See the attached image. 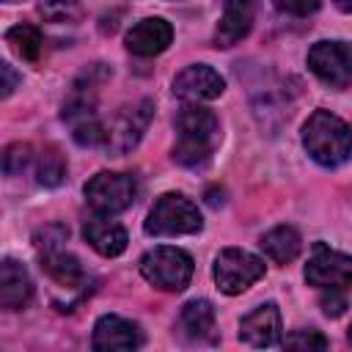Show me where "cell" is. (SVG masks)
<instances>
[{
	"instance_id": "6da1fadb",
	"label": "cell",
	"mask_w": 352,
	"mask_h": 352,
	"mask_svg": "<svg viewBox=\"0 0 352 352\" xmlns=\"http://www.w3.org/2000/svg\"><path fill=\"white\" fill-rule=\"evenodd\" d=\"M176 146H173V160L184 168H204L212 160V151L220 140V121L212 110L201 107L198 102L184 104L176 118Z\"/></svg>"
},
{
	"instance_id": "7a4b0ae2",
	"label": "cell",
	"mask_w": 352,
	"mask_h": 352,
	"mask_svg": "<svg viewBox=\"0 0 352 352\" xmlns=\"http://www.w3.org/2000/svg\"><path fill=\"white\" fill-rule=\"evenodd\" d=\"M302 146L322 168H338L352 157V129L330 110H314L302 124Z\"/></svg>"
},
{
	"instance_id": "3957f363",
	"label": "cell",
	"mask_w": 352,
	"mask_h": 352,
	"mask_svg": "<svg viewBox=\"0 0 352 352\" xmlns=\"http://www.w3.org/2000/svg\"><path fill=\"white\" fill-rule=\"evenodd\" d=\"M66 239H69V228H63V226H47L41 231H36V236H33L41 270L50 275V280L63 292L82 294L88 278H85V270L77 261V256H72L63 248Z\"/></svg>"
},
{
	"instance_id": "277c9868",
	"label": "cell",
	"mask_w": 352,
	"mask_h": 352,
	"mask_svg": "<svg viewBox=\"0 0 352 352\" xmlns=\"http://www.w3.org/2000/svg\"><path fill=\"white\" fill-rule=\"evenodd\" d=\"M143 228L151 236H182V234H198L204 228V220L190 198H184L182 192H165L154 201Z\"/></svg>"
},
{
	"instance_id": "5b68a950",
	"label": "cell",
	"mask_w": 352,
	"mask_h": 352,
	"mask_svg": "<svg viewBox=\"0 0 352 352\" xmlns=\"http://www.w3.org/2000/svg\"><path fill=\"white\" fill-rule=\"evenodd\" d=\"M192 256L182 248H170V245H160L143 253L140 258V275L162 289V292H182L187 289L190 278H192Z\"/></svg>"
},
{
	"instance_id": "8992f818",
	"label": "cell",
	"mask_w": 352,
	"mask_h": 352,
	"mask_svg": "<svg viewBox=\"0 0 352 352\" xmlns=\"http://www.w3.org/2000/svg\"><path fill=\"white\" fill-rule=\"evenodd\" d=\"M138 195V184L129 173H110L102 170L85 184V201L96 214H118L132 206Z\"/></svg>"
},
{
	"instance_id": "52a82bcc",
	"label": "cell",
	"mask_w": 352,
	"mask_h": 352,
	"mask_svg": "<svg viewBox=\"0 0 352 352\" xmlns=\"http://www.w3.org/2000/svg\"><path fill=\"white\" fill-rule=\"evenodd\" d=\"M214 283L223 294H239L264 278V261L242 248H226L214 258Z\"/></svg>"
},
{
	"instance_id": "ba28073f",
	"label": "cell",
	"mask_w": 352,
	"mask_h": 352,
	"mask_svg": "<svg viewBox=\"0 0 352 352\" xmlns=\"http://www.w3.org/2000/svg\"><path fill=\"white\" fill-rule=\"evenodd\" d=\"M308 69L330 88H346L352 82V47L344 41H316L308 50Z\"/></svg>"
},
{
	"instance_id": "9c48e42d",
	"label": "cell",
	"mask_w": 352,
	"mask_h": 352,
	"mask_svg": "<svg viewBox=\"0 0 352 352\" xmlns=\"http://www.w3.org/2000/svg\"><path fill=\"white\" fill-rule=\"evenodd\" d=\"M305 280L316 289H346L352 283V256L341 250H330L327 245L316 242L314 253L305 264Z\"/></svg>"
},
{
	"instance_id": "30bf717a",
	"label": "cell",
	"mask_w": 352,
	"mask_h": 352,
	"mask_svg": "<svg viewBox=\"0 0 352 352\" xmlns=\"http://www.w3.org/2000/svg\"><path fill=\"white\" fill-rule=\"evenodd\" d=\"M151 116H154V104L148 99H143V102H138V104L124 107L121 113H116V118L107 124V138H104L107 151H113V154L132 151L140 143L143 132L148 129Z\"/></svg>"
},
{
	"instance_id": "8fae6325",
	"label": "cell",
	"mask_w": 352,
	"mask_h": 352,
	"mask_svg": "<svg viewBox=\"0 0 352 352\" xmlns=\"http://www.w3.org/2000/svg\"><path fill=\"white\" fill-rule=\"evenodd\" d=\"M226 91V80L206 63L184 66L173 77V94L184 102H209Z\"/></svg>"
},
{
	"instance_id": "7c38bea8",
	"label": "cell",
	"mask_w": 352,
	"mask_h": 352,
	"mask_svg": "<svg viewBox=\"0 0 352 352\" xmlns=\"http://www.w3.org/2000/svg\"><path fill=\"white\" fill-rule=\"evenodd\" d=\"M126 50L132 55H140V58H154L160 52H165L173 41V28L170 22H165L162 16H146L140 22H135L129 30H126Z\"/></svg>"
},
{
	"instance_id": "4fadbf2b",
	"label": "cell",
	"mask_w": 352,
	"mask_h": 352,
	"mask_svg": "<svg viewBox=\"0 0 352 352\" xmlns=\"http://www.w3.org/2000/svg\"><path fill=\"white\" fill-rule=\"evenodd\" d=\"M143 344V333L135 322L118 316V314H104L96 324H94V338L91 346L99 352H110V349H138Z\"/></svg>"
},
{
	"instance_id": "5bb4252c",
	"label": "cell",
	"mask_w": 352,
	"mask_h": 352,
	"mask_svg": "<svg viewBox=\"0 0 352 352\" xmlns=\"http://www.w3.org/2000/svg\"><path fill=\"white\" fill-rule=\"evenodd\" d=\"M239 341L248 346H272L280 341V311L275 302H264L239 322Z\"/></svg>"
},
{
	"instance_id": "9a60e30c",
	"label": "cell",
	"mask_w": 352,
	"mask_h": 352,
	"mask_svg": "<svg viewBox=\"0 0 352 352\" xmlns=\"http://www.w3.org/2000/svg\"><path fill=\"white\" fill-rule=\"evenodd\" d=\"M82 236H85V242H88L99 256H107V258L121 256V253L126 250V242H129L126 228H124L121 223L110 220V214H96V217L85 220Z\"/></svg>"
},
{
	"instance_id": "2e32d148",
	"label": "cell",
	"mask_w": 352,
	"mask_h": 352,
	"mask_svg": "<svg viewBox=\"0 0 352 352\" xmlns=\"http://www.w3.org/2000/svg\"><path fill=\"white\" fill-rule=\"evenodd\" d=\"M256 0H223V16L217 22L214 41L217 47H234L242 41L253 28Z\"/></svg>"
},
{
	"instance_id": "e0dca14e",
	"label": "cell",
	"mask_w": 352,
	"mask_h": 352,
	"mask_svg": "<svg viewBox=\"0 0 352 352\" xmlns=\"http://www.w3.org/2000/svg\"><path fill=\"white\" fill-rule=\"evenodd\" d=\"M30 297H33V283L28 270L19 261L6 258L0 264V305L6 311H19L30 302Z\"/></svg>"
},
{
	"instance_id": "ac0fdd59",
	"label": "cell",
	"mask_w": 352,
	"mask_h": 352,
	"mask_svg": "<svg viewBox=\"0 0 352 352\" xmlns=\"http://www.w3.org/2000/svg\"><path fill=\"white\" fill-rule=\"evenodd\" d=\"M179 327L190 341L214 338V308L209 300H190L179 314Z\"/></svg>"
},
{
	"instance_id": "d6986e66",
	"label": "cell",
	"mask_w": 352,
	"mask_h": 352,
	"mask_svg": "<svg viewBox=\"0 0 352 352\" xmlns=\"http://www.w3.org/2000/svg\"><path fill=\"white\" fill-rule=\"evenodd\" d=\"M261 250L275 261V264H289V261H294L297 256H300V250H302V239H300V234H297V228H292V226H275V228H270L264 236H261Z\"/></svg>"
},
{
	"instance_id": "ffe728a7",
	"label": "cell",
	"mask_w": 352,
	"mask_h": 352,
	"mask_svg": "<svg viewBox=\"0 0 352 352\" xmlns=\"http://www.w3.org/2000/svg\"><path fill=\"white\" fill-rule=\"evenodd\" d=\"M6 41L11 44V50L25 58V60H36L41 55V47H44V36L38 28L33 25H14L8 33H6Z\"/></svg>"
},
{
	"instance_id": "44dd1931",
	"label": "cell",
	"mask_w": 352,
	"mask_h": 352,
	"mask_svg": "<svg viewBox=\"0 0 352 352\" xmlns=\"http://www.w3.org/2000/svg\"><path fill=\"white\" fill-rule=\"evenodd\" d=\"M36 179L38 184L44 187H58L63 179H66V160L58 148L47 146L41 154H38V162H36Z\"/></svg>"
},
{
	"instance_id": "7402d4cb",
	"label": "cell",
	"mask_w": 352,
	"mask_h": 352,
	"mask_svg": "<svg viewBox=\"0 0 352 352\" xmlns=\"http://www.w3.org/2000/svg\"><path fill=\"white\" fill-rule=\"evenodd\" d=\"M30 165V146L28 143H11L3 151V170L6 176H19Z\"/></svg>"
},
{
	"instance_id": "603a6c76",
	"label": "cell",
	"mask_w": 352,
	"mask_h": 352,
	"mask_svg": "<svg viewBox=\"0 0 352 352\" xmlns=\"http://www.w3.org/2000/svg\"><path fill=\"white\" fill-rule=\"evenodd\" d=\"M283 346L289 349H308V352H319V349H327V338L319 333V330H297L292 336L283 338Z\"/></svg>"
},
{
	"instance_id": "cb8c5ba5",
	"label": "cell",
	"mask_w": 352,
	"mask_h": 352,
	"mask_svg": "<svg viewBox=\"0 0 352 352\" xmlns=\"http://www.w3.org/2000/svg\"><path fill=\"white\" fill-rule=\"evenodd\" d=\"M278 11L292 14V16H308L319 8V0H275Z\"/></svg>"
},
{
	"instance_id": "d4e9b609",
	"label": "cell",
	"mask_w": 352,
	"mask_h": 352,
	"mask_svg": "<svg viewBox=\"0 0 352 352\" xmlns=\"http://www.w3.org/2000/svg\"><path fill=\"white\" fill-rule=\"evenodd\" d=\"M322 308H324L327 316H341L344 308H346L344 289H324V294H322Z\"/></svg>"
},
{
	"instance_id": "484cf974",
	"label": "cell",
	"mask_w": 352,
	"mask_h": 352,
	"mask_svg": "<svg viewBox=\"0 0 352 352\" xmlns=\"http://www.w3.org/2000/svg\"><path fill=\"white\" fill-rule=\"evenodd\" d=\"M0 74H3V85H0L3 91H0V96H11V91L16 88V82H19V77L14 74V69H11L8 63H3V66H0Z\"/></svg>"
},
{
	"instance_id": "4316f807",
	"label": "cell",
	"mask_w": 352,
	"mask_h": 352,
	"mask_svg": "<svg viewBox=\"0 0 352 352\" xmlns=\"http://www.w3.org/2000/svg\"><path fill=\"white\" fill-rule=\"evenodd\" d=\"M336 6H338L341 11H346V14H352V0H336Z\"/></svg>"
},
{
	"instance_id": "83f0119b",
	"label": "cell",
	"mask_w": 352,
	"mask_h": 352,
	"mask_svg": "<svg viewBox=\"0 0 352 352\" xmlns=\"http://www.w3.org/2000/svg\"><path fill=\"white\" fill-rule=\"evenodd\" d=\"M349 341H352V327H349Z\"/></svg>"
},
{
	"instance_id": "f1b7e54d",
	"label": "cell",
	"mask_w": 352,
	"mask_h": 352,
	"mask_svg": "<svg viewBox=\"0 0 352 352\" xmlns=\"http://www.w3.org/2000/svg\"><path fill=\"white\" fill-rule=\"evenodd\" d=\"M3 3H14V0H3Z\"/></svg>"
}]
</instances>
